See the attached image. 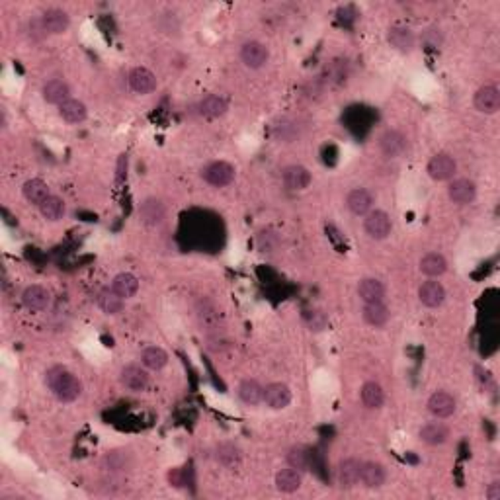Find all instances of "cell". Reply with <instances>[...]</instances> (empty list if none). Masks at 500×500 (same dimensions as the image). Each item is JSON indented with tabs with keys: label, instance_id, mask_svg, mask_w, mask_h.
I'll return each instance as SVG.
<instances>
[{
	"label": "cell",
	"instance_id": "4",
	"mask_svg": "<svg viewBox=\"0 0 500 500\" xmlns=\"http://www.w3.org/2000/svg\"><path fill=\"white\" fill-rule=\"evenodd\" d=\"M364 229L365 233H367V237L375 238V241L387 238L389 235H391V229H393L389 213H385V211L381 210L370 211L364 219Z\"/></svg>",
	"mask_w": 500,
	"mask_h": 500
},
{
	"label": "cell",
	"instance_id": "19",
	"mask_svg": "<svg viewBox=\"0 0 500 500\" xmlns=\"http://www.w3.org/2000/svg\"><path fill=\"white\" fill-rule=\"evenodd\" d=\"M419 299L424 307L436 309L446 301V290L444 285L436 280H428L419 288Z\"/></svg>",
	"mask_w": 500,
	"mask_h": 500
},
{
	"label": "cell",
	"instance_id": "7",
	"mask_svg": "<svg viewBox=\"0 0 500 500\" xmlns=\"http://www.w3.org/2000/svg\"><path fill=\"white\" fill-rule=\"evenodd\" d=\"M473 104H475V109L481 112V114H487V116L496 114V112L500 109L499 88L492 86V84H485V86H481L479 90L475 92Z\"/></svg>",
	"mask_w": 500,
	"mask_h": 500
},
{
	"label": "cell",
	"instance_id": "41",
	"mask_svg": "<svg viewBox=\"0 0 500 500\" xmlns=\"http://www.w3.org/2000/svg\"><path fill=\"white\" fill-rule=\"evenodd\" d=\"M420 39H422V46L428 47V49H438V47H442V43H444V36H442V32H440L438 27H428V29H424Z\"/></svg>",
	"mask_w": 500,
	"mask_h": 500
},
{
	"label": "cell",
	"instance_id": "36",
	"mask_svg": "<svg viewBox=\"0 0 500 500\" xmlns=\"http://www.w3.org/2000/svg\"><path fill=\"white\" fill-rule=\"evenodd\" d=\"M98 307H100L106 315H118L123 311V297H119L112 288H104L98 293Z\"/></svg>",
	"mask_w": 500,
	"mask_h": 500
},
{
	"label": "cell",
	"instance_id": "8",
	"mask_svg": "<svg viewBox=\"0 0 500 500\" xmlns=\"http://www.w3.org/2000/svg\"><path fill=\"white\" fill-rule=\"evenodd\" d=\"M119 381L121 385L133 393H141L145 391L147 385H149V373H147V367H141V365H126L121 373H119Z\"/></svg>",
	"mask_w": 500,
	"mask_h": 500
},
{
	"label": "cell",
	"instance_id": "27",
	"mask_svg": "<svg viewBox=\"0 0 500 500\" xmlns=\"http://www.w3.org/2000/svg\"><path fill=\"white\" fill-rule=\"evenodd\" d=\"M362 317H364V320L370 327L381 328L389 323L391 313H389L387 305H385L383 301L381 303H365L364 311H362Z\"/></svg>",
	"mask_w": 500,
	"mask_h": 500
},
{
	"label": "cell",
	"instance_id": "23",
	"mask_svg": "<svg viewBox=\"0 0 500 500\" xmlns=\"http://www.w3.org/2000/svg\"><path fill=\"white\" fill-rule=\"evenodd\" d=\"M41 96L47 104H55V106H61L65 102L71 98V88L63 79H51L43 84L41 88Z\"/></svg>",
	"mask_w": 500,
	"mask_h": 500
},
{
	"label": "cell",
	"instance_id": "21",
	"mask_svg": "<svg viewBox=\"0 0 500 500\" xmlns=\"http://www.w3.org/2000/svg\"><path fill=\"white\" fill-rule=\"evenodd\" d=\"M346 208L352 211L354 215H367L373 208L372 191L365 188H354L346 196Z\"/></svg>",
	"mask_w": 500,
	"mask_h": 500
},
{
	"label": "cell",
	"instance_id": "14",
	"mask_svg": "<svg viewBox=\"0 0 500 500\" xmlns=\"http://www.w3.org/2000/svg\"><path fill=\"white\" fill-rule=\"evenodd\" d=\"M360 469H362V461L356 457H348L344 461H340L337 471V481L340 489H354L356 485L360 482Z\"/></svg>",
	"mask_w": 500,
	"mask_h": 500
},
{
	"label": "cell",
	"instance_id": "2",
	"mask_svg": "<svg viewBox=\"0 0 500 500\" xmlns=\"http://www.w3.org/2000/svg\"><path fill=\"white\" fill-rule=\"evenodd\" d=\"M428 176L436 182H446L452 180L457 173V163L452 155L447 153H438L430 158V163L426 166Z\"/></svg>",
	"mask_w": 500,
	"mask_h": 500
},
{
	"label": "cell",
	"instance_id": "6",
	"mask_svg": "<svg viewBox=\"0 0 500 500\" xmlns=\"http://www.w3.org/2000/svg\"><path fill=\"white\" fill-rule=\"evenodd\" d=\"M39 24H41V29L46 34H51V36H61L65 34L69 26H71V18L69 14L61 8H47L41 18H39Z\"/></svg>",
	"mask_w": 500,
	"mask_h": 500
},
{
	"label": "cell",
	"instance_id": "33",
	"mask_svg": "<svg viewBox=\"0 0 500 500\" xmlns=\"http://www.w3.org/2000/svg\"><path fill=\"white\" fill-rule=\"evenodd\" d=\"M215 457H217V461L223 465V467L235 469V467H238V464H241V459H243V452H241V447L235 446V444L223 442V444H219L217 450H215Z\"/></svg>",
	"mask_w": 500,
	"mask_h": 500
},
{
	"label": "cell",
	"instance_id": "18",
	"mask_svg": "<svg viewBox=\"0 0 500 500\" xmlns=\"http://www.w3.org/2000/svg\"><path fill=\"white\" fill-rule=\"evenodd\" d=\"M264 403L273 410L285 409L291 403V389L285 383H270L264 387Z\"/></svg>",
	"mask_w": 500,
	"mask_h": 500
},
{
	"label": "cell",
	"instance_id": "31",
	"mask_svg": "<svg viewBox=\"0 0 500 500\" xmlns=\"http://www.w3.org/2000/svg\"><path fill=\"white\" fill-rule=\"evenodd\" d=\"M22 194H24V198H26L29 203H36V205H41V203L51 196V194H49V186H47V182H43L41 178L27 180V182L22 186Z\"/></svg>",
	"mask_w": 500,
	"mask_h": 500
},
{
	"label": "cell",
	"instance_id": "32",
	"mask_svg": "<svg viewBox=\"0 0 500 500\" xmlns=\"http://www.w3.org/2000/svg\"><path fill=\"white\" fill-rule=\"evenodd\" d=\"M360 397H362L365 409H381L383 403H385V391H383L381 385L375 381L364 383Z\"/></svg>",
	"mask_w": 500,
	"mask_h": 500
},
{
	"label": "cell",
	"instance_id": "9",
	"mask_svg": "<svg viewBox=\"0 0 500 500\" xmlns=\"http://www.w3.org/2000/svg\"><path fill=\"white\" fill-rule=\"evenodd\" d=\"M447 198L457 205H467L477 198V186L469 178H455L447 186Z\"/></svg>",
	"mask_w": 500,
	"mask_h": 500
},
{
	"label": "cell",
	"instance_id": "24",
	"mask_svg": "<svg viewBox=\"0 0 500 500\" xmlns=\"http://www.w3.org/2000/svg\"><path fill=\"white\" fill-rule=\"evenodd\" d=\"M419 436L428 446H442V444H446L447 438H450V428L446 424H442V422H428V424L420 428Z\"/></svg>",
	"mask_w": 500,
	"mask_h": 500
},
{
	"label": "cell",
	"instance_id": "10",
	"mask_svg": "<svg viewBox=\"0 0 500 500\" xmlns=\"http://www.w3.org/2000/svg\"><path fill=\"white\" fill-rule=\"evenodd\" d=\"M102 469H106L109 473H123V471H129L133 467V455L128 450H109L104 454L102 457Z\"/></svg>",
	"mask_w": 500,
	"mask_h": 500
},
{
	"label": "cell",
	"instance_id": "26",
	"mask_svg": "<svg viewBox=\"0 0 500 500\" xmlns=\"http://www.w3.org/2000/svg\"><path fill=\"white\" fill-rule=\"evenodd\" d=\"M358 295L364 303H381L385 299V285L375 278H365L358 283Z\"/></svg>",
	"mask_w": 500,
	"mask_h": 500
},
{
	"label": "cell",
	"instance_id": "28",
	"mask_svg": "<svg viewBox=\"0 0 500 500\" xmlns=\"http://www.w3.org/2000/svg\"><path fill=\"white\" fill-rule=\"evenodd\" d=\"M301 482H303V477H301V471L293 469V467H285V469H280L276 473V489L280 492H291L299 491Z\"/></svg>",
	"mask_w": 500,
	"mask_h": 500
},
{
	"label": "cell",
	"instance_id": "39",
	"mask_svg": "<svg viewBox=\"0 0 500 500\" xmlns=\"http://www.w3.org/2000/svg\"><path fill=\"white\" fill-rule=\"evenodd\" d=\"M285 461H288L290 467H293V469H297V471L303 473V471L309 469L311 455L303 446H293L290 452H288V455H285Z\"/></svg>",
	"mask_w": 500,
	"mask_h": 500
},
{
	"label": "cell",
	"instance_id": "15",
	"mask_svg": "<svg viewBox=\"0 0 500 500\" xmlns=\"http://www.w3.org/2000/svg\"><path fill=\"white\" fill-rule=\"evenodd\" d=\"M379 149L385 156L389 158H399L407 151V137L403 135L397 129H387L379 137Z\"/></svg>",
	"mask_w": 500,
	"mask_h": 500
},
{
	"label": "cell",
	"instance_id": "1",
	"mask_svg": "<svg viewBox=\"0 0 500 500\" xmlns=\"http://www.w3.org/2000/svg\"><path fill=\"white\" fill-rule=\"evenodd\" d=\"M46 383L47 387L51 389L57 399L61 403H73L81 397L82 393V383L81 379L71 373L63 365H53L49 367L46 373Z\"/></svg>",
	"mask_w": 500,
	"mask_h": 500
},
{
	"label": "cell",
	"instance_id": "5",
	"mask_svg": "<svg viewBox=\"0 0 500 500\" xmlns=\"http://www.w3.org/2000/svg\"><path fill=\"white\" fill-rule=\"evenodd\" d=\"M270 59V51L268 47L264 46L262 41H256V39H250L246 41L245 46L241 47V61L245 63V67L248 69H262L264 65L268 63Z\"/></svg>",
	"mask_w": 500,
	"mask_h": 500
},
{
	"label": "cell",
	"instance_id": "38",
	"mask_svg": "<svg viewBox=\"0 0 500 500\" xmlns=\"http://www.w3.org/2000/svg\"><path fill=\"white\" fill-rule=\"evenodd\" d=\"M65 211H67V205L65 201L59 198V196H49L41 205H39V213L41 217L47 219V221H59L63 217Z\"/></svg>",
	"mask_w": 500,
	"mask_h": 500
},
{
	"label": "cell",
	"instance_id": "42",
	"mask_svg": "<svg viewBox=\"0 0 500 500\" xmlns=\"http://www.w3.org/2000/svg\"><path fill=\"white\" fill-rule=\"evenodd\" d=\"M487 499L500 500V481H494L489 485V489H487Z\"/></svg>",
	"mask_w": 500,
	"mask_h": 500
},
{
	"label": "cell",
	"instance_id": "17",
	"mask_svg": "<svg viewBox=\"0 0 500 500\" xmlns=\"http://www.w3.org/2000/svg\"><path fill=\"white\" fill-rule=\"evenodd\" d=\"M360 481L365 489H379L387 481V469L379 461H362Z\"/></svg>",
	"mask_w": 500,
	"mask_h": 500
},
{
	"label": "cell",
	"instance_id": "25",
	"mask_svg": "<svg viewBox=\"0 0 500 500\" xmlns=\"http://www.w3.org/2000/svg\"><path fill=\"white\" fill-rule=\"evenodd\" d=\"M227 109H229V102L225 100L223 96H217V94H210V96H205V98L198 104V112H200L203 118H210V119L225 116Z\"/></svg>",
	"mask_w": 500,
	"mask_h": 500
},
{
	"label": "cell",
	"instance_id": "13",
	"mask_svg": "<svg viewBox=\"0 0 500 500\" xmlns=\"http://www.w3.org/2000/svg\"><path fill=\"white\" fill-rule=\"evenodd\" d=\"M282 180L283 186H285L288 190H305V188H309L311 184V173L305 166H301V164H290V166L283 168Z\"/></svg>",
	"mask_w": 500,
	"mask_h": 500
},
{
	"label": "cell",
	"instance_id": "22",
	"mask_svg": "<svg viewBox=\"0 0 500 500\" xmlns=\"http://www.w3.org/2000/svg\"><path fill=\"white\" fill-rule=\"evenodd\" d=\"M22 303L29 311H43L51 303V293L43 285H27L22 293Z\"/></svg>",
	"mask_w": 500,
	"mask_h": 500
},
{
	"label": "cell",
	"instance_id": "12",
	"mask_svg": "<svg viewBox=\"0 0 500 500\" xmlns=\"http://www.w3.org/2000/svg\"><path fill=\"white\" fill-rule=\"evenodd\" d=\"M129 88L137 94H151L156 90V76L153 71H149L147 67H135L131 69V73L128 76Z\"/></svg>",
	"mask_w": 500,
	"mask_h": 500
},
{
	"label": "cell",
	"instance_id": "30",
	"mask_svg": "<svg viewBox=\"0 0 500 500\" xmlns=\"http://www.w3.org/2000/svg\"><path fill=\"white\" fill-rule=\"evenodd\" d=\"M447 270V260L440 252H428L420 260V272L428 278H440Z\"/></svg>",
	"mask_w": 500,
	"mask_h": 500
},
{
	"label": "cell",
	"instance_id": "29",
	"mask_svg": "<svg viewBox=\"0 0 500 500\" xmlns=\"http://www.w3.org/2000/svg\"><path fill=\"white\" fill-rule=\"evenodd\" d=\"M59 116H61L67 123L74 126V123H82V121L86 119L88 109L84 106V102L76 100V98H69L65 104L59 106Z\"/></svg>",
	"mask_w": 500,
	"mask_h": 500
},
{
	"label": "cell",
	"instance_id": "3",
	"mask_svg": "<svg viewBox=\"0 0 500 500\" xmlns=\"http://www.w3.org/2000/svg\"><path fill=\"white\" fill-rule=\"evenodd\" d=\"M203 180L215 188H225L229 184L235 180V166L233 164L225 163V161H215V163L208 164L203 170H201Z\"/></svg>",
	"mask_w": 500,
	"mask_h": 500
},
{
	"label": "cell",
	"instance_id": "34",
	"mask_svg": "<svg viewBox=\"0 0 500 500\" xmlns=\"http://www.w3.org/2000/svg\"><path fill=\"white\" fill-rule=\"evenodd\" d=\"M112 290L116 291L119 297L129 299V297H133L137 291H139V280H137L133 273L121 272V273H118L116 278H114V282H112Z\"/></svg>",
	"mask_w": 500,
	"mask_h": 500
},
{
	"label": "cell",
	"instance_id": "16",
	"mask_svg": "<svg viewBox=\"0 0 500 500\" xmlns=\"http://www.w3.org/2000/svg\"><path fill=\"white\" fill-rule=\"evenodd\" d=\"M387 41L393 49H397L400 53H410L417 47V36L414 32L405 26H393L387 32Z\"/></svg>",
	"mask_w": 500,
	"mask_h": 500
},
{
	"label": "cell",
	"instance_id": "20",
	"mask_svg": "<svg viewBox=\"0 0 500 500\" xmlns=\"http://www.w3.org/2000/svg\"><path fill=\"white\" fill-rule=\"evenodd\" d=\"M139 217L141 221L149 225V227H156L161 225L166 217V208L161 200L156 198H147L141 205H139Z\"/></svg>",
	"mask_w": 500,
	"mask_h": 500
},
{
	"label": "cell",
	"instance_id": "37",
	"mask_svg": "<svg viewBox=\"0 0 500 500\" xmlns=\"http://www.w3.org/2000/svg\"><path fill=\"white\" fill-rule=\"evenodd\" d=\"M141 362H143L147 370L158 372V370H163L164 365L168 364V354L164 352L163 348H158V346H149L141 354Z\"/></svg>",
	"mask_w": 500,
	"mask_h": 500
},
{
	"label": "cell",
	"instance_id": "40",
	"mask_svg": "<svg viewBox=\"0 0 500 500\" xmlns=\"http://www.w3.org/2000/svg\"><path fill=\"white\" fill-rule=\"evenodd\" d=\"M305 325L309 327L313 332H323L328 328V315L320 309H311L305 313Z\"/></svg>",
	"mask_w": 500,
	"mask_h": 500
},
{
	"label": "cell",
	"instance_id": "35",
	"mask_svg": "<svg viewBox=\"0 0 500 500\" xmlns=\"http://www.w3.org/2000/svg\"><path fill=\"white\" fill-rule=\"evenodd\" d=\"M238 397L245 405L256 407L264 400V387L255 379H245V381L238 385Z\"/></svg>",
	"mask_w": 500,
	"mask_h": 500
},
{
	"label": "cell",
	"instance_id": "11",
	"mask_svg": "<svg viewBox=\"0 0 500 500\" xmlns=\"http://www.w3.org/2000/svg\"><path fill=\"white\" fill-rule=\"evenodd\" d=\"M428 412L436 419H450L457 409L454 395H450L447 391H436L432 393V397L428 399Z\"/></svg>",
	"mask_w": 500,
	"mask_h": 500
}]
</instances>
